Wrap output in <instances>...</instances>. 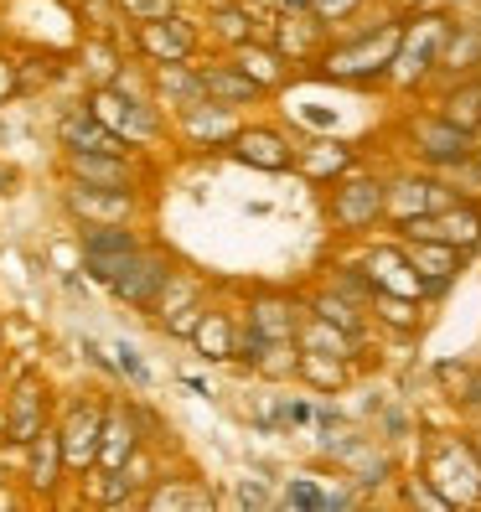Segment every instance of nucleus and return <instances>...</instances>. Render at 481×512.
<instances>
[{"instance_id":"obj_1","label":"nucleus","mask_w":481,"mask_h":512,"mask_svg":"<svg viewBox=\"0 0 481 512\" xmlns=\"http://www.w3.org/2000/svg\"><path fill=\"white\" fill-rule=\"evenodd\" d=\"M399 42H404V21H383V26H368V32H357L347 42H332L316 63L326 78H342V83H383L394 73Z\"/></svg>"},{"instance_id":"obj_2","label":"nucleus","mask_w":481,"mask_h":512,"mask_svg":"<svg viewBox=\"0 0 481 512\" xmlns=\"http://www.w3.org/2000/svg\"><path fill=\"white\" fill-rule=\"evenodd\" d=\"M425 476L450 497V507L481 502V450H476V440H461V435L435 440V450L425 456Z\"/></svg>"},{"instance_id":"obj_3","label":"nucleus","mask_w":481,"mask_h":512,"mask_svg":"<svg viewBox=\"0 0 481 512\" xmlns=\"http://www.w3.org/2000/svg\"><path fill=\"white\" fill-rule=\"evenodd\" d=\"M326 213H332L337 233H368L378 218H388V182H383V176H368V171L337 176Z\"/></svg>"},{"instance_id":"obj_4","label":"nucleus","mask_w":481,"mask_h":512,"mask_svg":"<svg viewBox=\"0 0 481 512\" xmlns=\"http://www.w3.org/2000/svg\"><path fill=\"white\" fill-rule=\"evenodd\" d=\"M445 32H450V21L440 11L430 16H414L404 21V42H399V57H394V83L414 88V83H425L435 68H440V47H445Z\"/></svg>"},{"instance_id":"obj_5","label":"nucleus","mask_w":481,"mask_h":512,"mask_svg":"<svg viewBox=\"0 0 481 512\" xmlns=\"http://www.w3.org/2000/svg\"><path fill=\"white\" fill-rule=\"evenodd\" d=\"M399 238H440V244L461 249V254H476L481 249V202L461 197L440 207V213H425L414 223H399Z\"/></svg>"},{"instance_id":"obj_6","label":"nucleus","mask_w":481,"mask_h":512,"mask_svg":"<svg viewBox=\"0 0 481 512\" xmlns=\"http://www.w3.org/2000/svg\"><path fill=\"white\" fill-rule=\"evenodd\" d=\"M135 254H140V238L125 223H88L83 228V269L99 285H114L119 269H125Z\"/></svg>"},{"instance_id":"obj_7","label":"nucleus","mask_w":481,"mask_h":512,"mask_svg":"<svg viewBox=\"0 0 481 512\" xmlns=\"http://www.w3.org/2000/svg\"><path fill=\"white\" fill-rule=\"evenodd\" d=\"M409 140H414V156L425 161V166H435V171H445V166H456V161L476 156V135L461 130V125H450L440 109L425 114V119H414V125H409Z\"/></svg>"},{"instance_id":"obj_8","label":"nucleus","mask_w":481,"mask_h":512,"mask_svg":"<svg viewBox=\"0 0 481 512\" xmlns=\"http://www.w3.org/2000/svg\"><path fill=\"white\" fill-rule=\"evenodd\" d=\"M450 202H461L456 187L445 182V176H394L388 182V223H414V218H425V213H440V207Z\"/></svg>"},{"instance_id":"obj_9","label":"nucleus","mask_w":481,"mask_h":512,"mask_svg":"<svg viewBox=\"0 0 481 512\" xmlns=\"http://www.w3.org/2000/svg\"><path fill=\"white\" fill-rule=\"evenodd\" d=\"M171 264H166V254H150V249H140L125 269H119V280L109 285L125 306H140V311H156L161 300H166V290H171Z\"/></svg>"},{"instance_id":"obj_10","label":"nucleus","mask_w":481,"mask_h":512,"mask_svg":"<svg viewBox=\"0 0 481 512\" xmlns=\"http://www.w3.org/2000/svg\"><path fill=\"white\" fill-rule=\"evenodd\" d=\"M104 419L109 409L94 404V399H78L63 419V456H68V471H88V466H99V440H104Z\"/></svg>"},{"instance_id":"obj_11","label":"nucleus","mask_w":481,"mask_h":512,"mask_svg":"<svg viewBox=\"0 0 481 512\" xmlns=\"http://www.w3.org/2000/svg\"><path fill=\"white\" fill-rule=\"evenodd\" d=\"M68 176L78 187H99V192H135V166L125 150H68Z\"/></svg>"},{"instance_id":"obj_12","label":"nucleus","mask_w":481,"mask_h":512,"mask_svg":"<svg viewBox=\"0 0 481 512\" xmlns=\"http://www.w3.org/2000/svg\"><path fill=\"white\" fill-rule=\"evenodd\" d=\"M399 244H404L409 264L419 269V280H425V300H440L450 285H456L461 264H466V254H461V249L440 244V238H399Z\"/></svg>"},{"instance_id":"obj_13","label":"nucleus","mask_w":481,"mask_h":512,"mask_svg":"<svg viewBox=\"0 0 481 512\" xmlns=\"http://www.w3.org/2000/svg\"><path fill=\"white\" fill-rule=\"evenodd\" d=\"M42 430H47V383L26 373V378L16 383L11 404H6V440L26 450Z\"/></svg>"},{"instance_id":"obj_14","label":"nucleus","mask_w":481,"mask_h":512,"mask_svg":"<svg viewBox=\"0 0 481 512\" xmlns=\"http://www.w3.org/2000/svg\"><path fill=\"white\" fill-rule=\"evenodd\" d=\"M135 42H140L145 57H156V63H187L192 47H197V32L182 16H156V21H135Z\"/></svg>"},{"instance_id":"obj_15","label":"nucleus","mask_w":481,"mask_h":512,"mask_svg":"<svg viewBox=\"0 0 481 512\" xmlns=\"http://www.w3.org/2000/svg\"><path fill=\"white\" fill-rule=\"evenodd\" d=\"M88 109H94L104 125H114L125 140H145V135H156V109H150L145 99H130V94H119V88H99L94 99H88Z\"/></svg>"},{"instance_id":"obj_16","label":"nucleus","mask_w":481,"mask_h":512,"mask_svg":"<svg viewBox=\"0 0 481 512\" xmlns=\"http://www.w3.org/2000/svg\"><path fill=\"white\" fill-rule=\"evenodd\" d=\"M228 145H233V156L244 161V166H254V171H290L295 166V145L280 130H269V125L238 130Z\"/></svg>"},{"instance_id":"obj_17","label":"nucleus","mask_w":481,"mask_h":512,"mask_svg":"<svg viewBox=\"0 0 481 512\" xmlns=\"http://www.w3.org/2000/svg\"><path fill=\"white\" fill-rule=\"evenodd\" d=\"M202 73V94L213 99V104H228V109H238V104H259L269 88L244 68V63H213V68H197Z\"/></svg>"},{"instance_id":"obj_18","label":"nucleus","mask_w":481,"mask_h":512,"mask_svg":"<svg viewBox=\"0 0 481 512\" xmlns=\"http://www.w3.org/2000/svg\"><path fill=\"white\" fill-rule=\"evenodd\" d=\"M363 269L373 275V285H378V290H399V295L425 300V280H419V269L409 264L404 244H378V249H368Z\"/></svg>"},{"instance_id":"obj_19","label":"nucleus","mask_w":481,"mask_h":512,"mask_svg":"<svg viewBox=\"0 0 481 512\" xmlns=\"http://www.w3.org/2000/svg\"><path fill=\"white\" fill-rule=\"evenodd\" d=\"M300 321H306V306H295L290 295H275V290L254 295V306H249V326L264 342H295Z\"/></svg>"},{"instance_id":"obj_20","label":"nucleus","mask_w":481,"mask_h":512,"mask_svg":"<svg viewBox=\"0 0 481 512\" xmlns=\"http://www.w3.org/2000/svg\"><path fill=\"white\" fill-rule=\"evenodd\" d=\"M57 140H63L68 150H130V140L114 125H104L94 109H68L63 119H57Z\"/></svg>"},{"instance_id":"obj_21","label":"nucleus","mask_w":481,"mask_h":512,"mask_svg":"<svg viewBox=\"0 0 481 512\" xmlns=\"http://www.w3.org/2000/svg\"><path fill=\"white\" fill-rule=\"evenodd\" d=\"M440 73H445L450 83L481 78V26H471V21H450L445 47H440Z\"/></svg>"},{"instance_id":"obj_22","label":"nucleus","mask_w":481,"mask_h":512,"mask_svg":"<svg viewBox=\"0 0 481 512\" xmlns=\"http://www.w3.org/2000/svg\"><path fill=\"white\" fill-rule=\"evenodd\" d=\"M63 471H68V456H63V435L57 430H42L32 445H26V481L47 497L57 481H63Z\"/></svg>"},{"instance_id":"obj_23","label":"nucleus","mask_w":481,"mask_h":512,"mask_svg":"<svg viewBox=\"0 0 481 512\" xmlns=\"http://www.w3.org/2000/svg\"><path fill=\"white\" fill-rule=\"evenodd\" d=\"M295 342L306 347V352H332V357H352L363 352V337H352V331H342L337 321H326V316H316V311H306V321H300V331H295Z\"/></svg>"},{"instance_id":"obj_24","label":"nucleus","mask_w":481,"mask_h":512,"mask_svg":"<svg viewBox=\"0 0 481 512\" xmlns=\"http://www.w3.org/2000/svg\"><path fill=\"white\" fill-rule=\"evenodd\" d=\"M295 166L311 176V182H337L357 166V150L352 145H337V140H316L306 150H295Z\"/></svg>"},{"instance_id":"obj_25","label":"nucleus","mask_w":481,"mask_h":512,"mask_svg":"<svg viewBox=\"0 0 481 512\" xmlns=\"http://www.w3.org/2000/svg\"><path fill=\"white\" fill-rule=\"evenodd\" d=\"M140 450V425L135 414H119L109 409L104 419V440H99V471H125V461Z\"/></svg>"},{"instance_id":"obj_26","label":"nucleus","mask_w":481,"mask_h":512,"mask_svg":"<svg viewBox=\"0 0 481 512\" xmlns=\"http://www.w3.org/2000/svg\"><path fill=\"white\" fill-rule=\"evenodd\" d=\"M306 311H316V316H326V321H337L342 331H352V337H368V306H363V300H352L347 290H316L311 300H306Z\"/></svg>"},{"instance_id":"obj_27","label":"nucleus","mask_w":481,"mask_h":512,"mask_svg":"<svg viewBox=\"0 0 481 512\" xmlns=\"http://www.w3.org/2000/svg\"><path fill=\"white\" fill-rule=\"evenodd\" d=\"M233 57H238V63H244L264 88H280V83L290 78V57H285L275 42H254V37H249V42L233 47Z\"/></svg>"},{"instance_id":"obj_28","label":"nucleus","mask_w":481,"mask_h":512,"mask_svg":"<svg viewBox=\"0 0 481 512\" xmlns=\"http://www.w3.org/2000/svg\"><path fill=\"white\" fill-rule=\"evenodd\" d=\"M300 378H306L316 394H337V388H347L352 368H347V357H332V352H306L300 347Z\"/></svg>"},{"instance_id":"obj_29","label":"nucleus","mask_w":481,"mask_h":512,"mask_svg":"<svg viewBox=\"0 0 481 512\" xmlns=\"http://www.w3.org/2000/svg\"><path fill=\"white\" fill-rule=\"evenodd\" d=\"M440 114L450 119V125H461V130H481V78H461V83H450V94L440 99Z\"/></svg>"},{"instance_id":"obj_30","label":"nucleus","mask_w":481,"mask_h":512,"mask_svg":"<svg viewBox=\"0 0 481 512\" xmlns=\"http://www.w3.org/2000/svg\"><path fill=\"white\" fill-rule=\"evenodd\" d=\"M285 507H300V512H332V507H352L357 492H321L311 476H290V487L280 497Z\"/></svg>"},{"instance_id":"obj_31","label":"nucleus","mask_w":481,"mask_h":512,"mask_svg":"<svg viewBox=\"0 0 481 512\" xmlns=\"http://www.w3.org/2000/svg\"><path fill=\"white\" fill-rule=\"evenodd\" d=\"M368 311H373V321L394 326V331H419V300H414V295H399V290H373Z\"/></svg>"},{"instance_id":"obj_32","label":"nucleus","mask_w":481,"mask_h":512,"mask_svg":"<svg viewBox=\"0 0 481 512\" xmlns=\"http://www.w3.org/2000/svg\"><path fill=\"white\" fill-rule=\"evenodd\" d=\"M197 347L202 357H238V337H233V321L223 311H207L197 326Z\"/></svg>"},{"instance_id":"obj_33","label":"nucleus","mask_w":481,"mask_h":512,"mask_svg":"<svg viewBox=\"0 0 481 512\" xmlns=\"http://www.w3.org/2000/svg\"><path fill=\"white\" fill-rule=\"evenodd\" d=\"M440 176H445L450 187H456V197L481 202V156H466V161H456V166H445Z\"/></svg>"},{"instance_id":"obj_34","label":"nucleus","mask_w":481,"mask_h":512,"mask_svg":"<svg viewBox=\"0 0 481 512\" xmlns=\"http://www.w3.org/2000/svg\"><path fill=\"white\" fill-rule=\"evenodd\" d=\"M404 502L409 507H435V512H450V497L435 487V481L419 471V476H404Z\"/></svg>"},{"instance_id":"obj_35","label":"nucleus","mask_w":481,"mask_h":512,"mask_svg":"<svg viewBox=\"0 0 481 512\" xmlns=\"http://www.w3.org/2000/svg\"><path fill=\"white\" fill-rule=\"evenodd\" d=\"M119 11L130 21H156V16H171V0H119Z\"/></svg>"},{"instance_id":"obj_36","label":"nucleus","mask_w":481,"mask_h":512,"mask_svg":"<svg viewBox=\"0 0 481 512\" xmlns=\"http://www.w3.org/2000/svg\"><path fill=\"white\" fill-rule=\"evenodd\" d=\"M363 0H311V11L321 16V21H342V16H352Z\"/></svg>"},{"instance_id":"obj_37","label":"nucleus","mask_w":481,"mask_h":512,"mask_svg":"<svg viewBox=\"0 0 481 512\" xmlns=\"http://www.w3.org/2000/svg\"><path fill=\"white\" fill-rule=\"evenodd\" d=\"M218 26H223V32L233 37V47H238V42H249V26H244V11H223V16H218Z\"/></svg>"},{"instance_id":"obj_38","label":"nucleus","mask_w":481,"mask_h":512,"mask_svg":"<svg viewBox=\"0 0 481 512\" xmlns=\"http://www.w3.org/2000/svg\"><path fill=\"white\" fill-rule=\"evenodd\" d=\"M114 352H119V357H114V368H119V373H130L135 383H145V368H140V357H135L130 347H114Z\"/></svg>"},{"instance_id":"obj_39","label":"nucleus","mask_w":481,"mask_h":512,"mask_svg":"<svg viewBox=\"0 0 481 512\" xmlns=\"http://www.w3.org/2000/svg\"><path fill=\"white\" fill-rule=\"evenodd\" d=\"M11 94H21V78L11 63H0V99H11Z\"/></svg>"},{"instance_id":"obj_40","label":"nucleus","mask_w":481,"mask_h":512,"mask_svg":"<svg viewBox=\"0 0 481 512\" xmlns=\"http://www.w3.org/2000/svg\"><path fill=\"white\" fill-rule=\"evenodd\" d=\"M238 502H244V507H269V492H264V487H249V481H244V492H238Z\"/></svg>"}]
</instances>
